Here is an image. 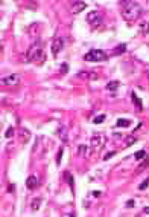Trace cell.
Segmentation results:
<instances>
[{"label": "cell", "instance_id": "cell-1", "mask_svg": "<svg viewBox=\"0 0 149 217\" xmlns=\"http://www.w3.org/2000/svg\"><path fill=\"white\" fill-rule=\"evenodd\" d=\"M122 6H123V8H122V16H123L125 20L135 21L137 19H140V16H142V6L139 3L128 0V2H122Z\"/></svg>", "mask_w": 149, "mask_h": 217}, {"label": "cell", "instance_id": "cell-2", "mask_svg": "<svg viewBox=\"0 0 149 217\" xmlns=\"http://www.w3.org/2000/svg\"><path fill=\"white\" fill-rule=\"evenodd\" d=\"M26 58L28 61H34V63H41L44 61V50L41 44H32L26 54Z\"/></svg>", "mask_w": 149, "mask_h": 217}, {"label": "cell", "instance_id": "cell-3", "mask_svg": "<svg viewBox=\"0 0 149 217\" xmlns=\"http://www.w3.org/2000/svg\"><path fill=\"white\" fill-rule=\"evenodd\" d=\"M84 60L85 61H91V63H101V61H106L108 55L101 49H93V50H90V52L85 54Z\"/></svg>", "mask_w": 149, "mask_h": 217}, {"label": "cell", "instance_id": "cell-4", "mask_svg": "<svg viewBox=\"0 0 149 217\" xmlns=\"http://www.w3.org/2000/svg\"><path fill=\"white\" fill-rule=\"evenodd\" d=\"M75 78H78V80H85V81L98 80V73H96V72L85 70V72H79V73H76V75H75Z\"/></svg>", "mask_w": 149, "mask_h": 217}, {"label": "cell", "instance_id": "cell-5", "mask_svg": "<svg viewBox=\"0 0 149 217\" xmlns=\"http://www.w3.org/2000/svg\"><path fill=\"white\" fill-rule=\"evenodd\" d=\"M62 47H64V40H62V38H59V37L55 38V40L52 41V55L57 57Z\"/></svg>", "mask_w": 149, "mask_h": 217}, {"label": "cell", "instance_id": "cell-6", "mask_svg": "<svg viewBox=\"0 0 149 217\" xmlns=\"http://www.w3.org/2000/svg\"><path fill=\"white\" fill-rule=\"evenodd\" d=\"M102 20V14L99 11H91V12H88V16H87V21L90 23V24H96V23H99Z\"/></svg>", "mask_w": 149, "mask_h": 217}, {"label": "cell", "instance_id": "cell-7", "mask_svg": "<svg viewBox=\"0 0 149 217\" xmlns=\"http://www.w3.org/2000/svg\"><path fill=\"white\" fill-rule=\"evenodd\" d=\"M20 81V76L18 75H9L2 78V86H15Z\"/></svg>", "mask_w": 149, "mask_h": 217}, {"label": "cell", "instance_id": "cell-8", "mask_svg": "<svg viewBox=\"0 0 149 217\" xmlns=\"http://www.w3.org/2000/svg\"><path fill=\"white\" fill-rule=\"evenodd\" d=\"M84 8H87L85 2H75L73 6H72V12L73 14H79L81 11H84Z\"/></svg>", "mask_w": 149, "mask_h": 217}, {"label": "cell", "instance_id": "cell-9", "mask_svg": "<svg viewBox=\"0 0 149 217\" xmlns=\"http://www.w3.org/2000/svg\"><path fill=\"white\" fill-rule=\"evenodd\" d=\"M90 142H91L93 147H99V145L103 144V136H102V135H94V136L90 139Z\"/></svg>", "mask_w": 149, "mask_h": 217}, {"label": "cell", "instance_id": "cell-10", "mask_svg": "<svg viewBox=\"0 0 149 217\" xmlns=\"http://www.w3.org/2000/svg\"><path fill=\"white\" fill-rule=\"evenodd\" d=\"M37 184H38V179H37L35 176H29L28 181H26V187H28L29 190H34L37 187Z\"/></svg>", "mask_w": 149, "mask_h": 217}, {"label": "cell", "instance_id": "cell-11", "mask_svg": "<svg viewBox=\"0 0 149 217\" xmlns=\"http://www.w3.org/2000/svg\"><path fill=\"white\" fill-rule=\"evenodd\" d=\"M139 29H140V32H142L143 35L149 34V23H148V21H142L140 26H139Z\"/></svg>", "mask_w": 149, "mask_h": 217}, {"label": "cell", "instance_id": "cell-12", "mask_svg": "<svg viewBox=\"0 0 149 217\" xmlns=\"http://www.w3.org/2000/svg\"><path fill=\"white\" fill-rule=\"evenodd\" d=\"M40 207H41V199H40V197L34 199V200H32V203H31V208H32L34 211H38V210H40Z\"/></svg>", "mask_w": 149, "mask_h": 217}, {"label": "cell", "instance_id": "cell-13", "mask_svg": "<svg viewBox=\"0 0 149 217\" xmlns=\"http://www.w3.org/2000/svg\"><path fill=\"white\" fill-rule=\"evenodd\" d=\"M125 50H126V46H125V44H119V46L113 50V55H120V54H123Z\"/></svg>", "mask_w": 149, "mask_h": 217}, {"label": "cell", "instance_id": "cell-14", "mask_svg": "<svg viewBox=\"0 0 149 217\" xmlns=\"http://www.w3.org/2000/svg\"><path fill=\"white\" fill-rule=\"evenodd\" d=\"M58 133H59L61 141H62V142H67V139H69V136H67V129H64V127H61Z\"/></svg>", "mask_w": 149, "mask_h": 217}, {"label": "cell", "instance_id": "cell-15", "mask_svg": "<svg viewBox=\"0 0 149 217\" xmlns=\"http://www.w3.org/2000/svg\"><path fill=\"white\" fill-rule=\"evenodd\" d=\"M117 87H119V81H111V83L106 84V89H108V90H111V92H116Z\"/></svg>", "mask_w": 149, "mask_h": 217}, {"label": "cell", "instance_id": "cell-16", "mask_svg": "<svg viewBox=\"0 0 149 217\" xmlns=\"http://www.w3.org/2000/svg\"><path fill=\"white\" fill-rule=\"evenodd\" d=\"M132 99H134L135 106H137V109H139V110H142V109H143V106H142V99H140L137 95H135L134 92H132Z\"/></svg>", "mask_w": 149, "mask_h": 217}, {"label": "cell", "instance_id": "cell-17", "mask_svg": "<svg viewBox=\"0 0 149 217\" xmlns=\"http://www.w3.org/2000/svg\"><path fill=\"white\" fill-rule=\"evenodd\" d=\"M135 142V138L134 136H126L125 138V147H131Z\"/></svg>", "mask_w": 149, "mask_h": 217}, {"label": "cell", "instance_id": "cell-18", "mask_svg": "<svg viewBox=\"0 0 149 217\" xmlns=\"http://www.w3.org/2000/svg\"><path fill=\"white\" fill-rule=\"evenodd\" d=\"M131 122H129V119H119L117 121V127H128Z\"/></svg>", "mask_w": 149, "mask_h": 217}, {"label": "cell", "instance_id": "cell-19", "mask_svg": "<svg viewBox=\"0 0 149 217\" xmlns=\"http://www.w3.org/2000/svg\"><path fill=\"white\" fill-rule=\"evenodd\" d=\"M105 118H106L105 115H98V116L93 119V122H94V124H101V122H103V121H105Z\"/></svg>", "mask_w": 149, "mask_h": 217}, {"label": "cell", "instance_id": "cell-20", "mask_svg": "<svg viewBox=\"0 0 149 217\" xmlns=\"http://www.w3.org/2000/svg\"><path fill=\"white\" fill-rule=\"evenodd\" d=\"M148 165H149V158H146L143 162H142V165H140V167H139V170H137V173H140L142 170H145L146 167H148Z\"/></svg>", "mask_w": 149, "mask_h": 217}, {"label": "cell", "instance_id": "cell-21", "mask_svg": "<svg viewBox=\"0 0 149 217\" xmlns=\"http://www.w3.org/2000/svg\"><path fill=\"white\" fill-rule=\"evenodd\" d=\"M134 156H135V159H139V161H140V159H143V158L146 156V151H145V150H140V151L135 153Z\"/></svg>", "mask_w": 149, "mask_h": 217}, {"label": "cell", "instance_id": "cell-22", "mask_svg": "<svg viewBox=\"0 0 149 217\" xmlns=\"http://www.w3.org/2000/svg\"><path fill=\"white\" fill-rule=\"evenodd\" d=\"M5 136H6V138H12V136H14V129H12V127H9V129L6 130V133H5Z\"/></svg>", "mask_w": 149, "mask_h": 217}, {"label": "cell", "instance_id": "cell-23", "mask_svg": "<svg viewBox=\"0 0 149 217\" xmlns=\"http://www.w3.org/2000/svg\"><path fill=\"white\" fill-rule=\"evenodd\" d=\"M61 156H62V148L58 150V155H57V164H58V165L61 164Z\"/></svg>", "mask_w": 149, "mask_h": 217}, {"label": "cell", "instance_id": "cell-24", "mask_svg": "<svg viewBox=\"0 0 149 217\" xmlns=\"http://www.w3.org/2000/svg\"><path fill=\"white\" fill-rule=\"evenodd\" d=\"M29 135H31V133H29V130H23V132H21V141L24 142V139H26V136L29 138Z\"/></svg>", "mask_w": 149, "mask_h": 217}, {"label": "cell", "instance_id": "cell-25", "mask_svg": "<svg viewBox=\"0 0 149 217\" xmlns=\"http://www.w3.org/2000/svg\"><path fill=\"white\" fill-rule=\"evenodd\" d=\"M114 155H116V151H108L106 155H105V158H103V159H105V161H108V159H110L111 156H114Z\"/></svg>", "mask_w": 149, "mask_h": 217}, {"label": "cell", "instance_id": "cell-26", "mask_svg": "<svg viewBox=\"0 0 149 217\" xmlns=\"http://www.w3.org/2000/svg\"><path fill=\"white\" fill-rule=\"evenodd\" d=\"M148 185H149V179H146L143 184H140V187H139V188H140V190H146V187H148Z\"/></svg>", "mask_w": 149, "mask_h": 217}, {"label": "cell", "instance_id": "cell-27", "mask_svg": "<svg viewBox=\"0 0 149 217\" xmlns=\"http://www.w3.org/2000/svg\"><path fill=\"white\" fill-rule=\"evenodd\" d=\"M85 150H87L85 145H81V147H79V155H81V156H84V155H85Z\"/></svg>", "mask_w": 149, "mask_h": 217}, {"label": "cell", "instance_id": "cell-28", "mask_svg": "<svg viewBox=\"0 0 149 217\" xmlns=\"http://www.w3.org/2000/svg\"><path fill=\"white\" fill-rule=\"evenodd\" d=\"M67 70H69V64H61V72H67Z\"/></svg>", "mask_w": 149, "mask_h": 217}, {"label": "cell", "instance_id": "cell-29", "mask_svg": "<svg viewBox=\"0 0 149 217\" xmlns=\"http://www.w3.org/2000/svg\"><path fill=\"white\" fill-rule=\"evenodd\" d=\"M126 207H128V208H132V207H134V200H128V202H126Z\"/></svg>", "mask_w": 149, "mask_h": 217}, {"label": "cell", "instance_id": "cell-30", "mask_svg": "<svg viewBox=\"0 0 149 217\" xmlns=\"http://www.w3.org/2000/svg\"><path fill=\"white\" fill-rule=\"evenodd\" d=\"M70 217H75V214H72V216H70Z\"/></svg>", "mask_w": 149, "mask_h": 217}]
</instances>
